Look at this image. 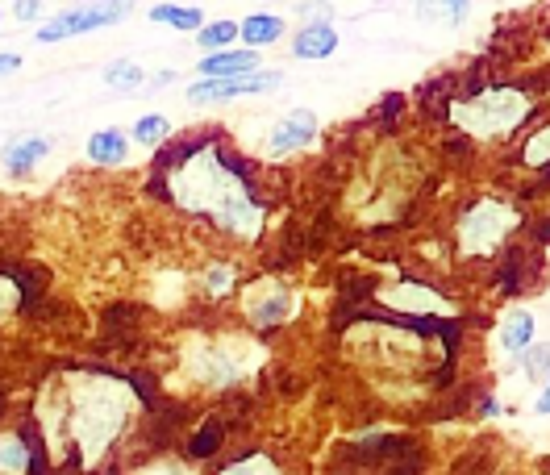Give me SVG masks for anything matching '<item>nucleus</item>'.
I'll return each mask as SVG.
<instances>
[{"instance_id": "obj_1", "label": "nucleus", "mask_w": 550, "mask_h": 475, "mask_svg": "<svg viewBox=\"0 0 550 475\" xmlns=\"http://www.w3.org/2000/svg\"><path fill=\"white\" fill-rule=\"evenodd\" d=\"M530 113H534V105H530V96H525V92H517V88H488L480 96L463 100V105H455L450 117H455V125H463V130L475 134V138H505Z\"/></svg>"}, {"instance_id": "obj_2", "label": "nucleus", "mask_w": 550, "mask_h": 475, "mask_svg": "<svg viewBox=\"0 0 550 475\" xmlns=\"http://www.w3.org/2000/svg\"><path fill=\"white\" fill-rule=\"evenodd\" d=\"M125 13H130V0H96V5H80L71 13H59L55 21H46L38 30V42H59V38H75L88 30H105V25H117Z\"/></svg>"}, {"instance_id": "obj_3", "label": "nucleus", "mask_w": 550, "mask_h": 475, "mask_svg": "<svg viewBox=\"0 0 550 475\" xmlns=\"http://www.w3.org/2000/svg\"><path fill=\"white\" fill-rule=\"evenodd\" d=\"M509 225H517V213L513 209H505V205H496V200H480L475 209H467L463 217H459V242H463V250H492L500 238H505V230Z\"/></svg>"}, {"instance_id": "obj_4", "label": "nucleus", "mask_w": 550, "mask_h": 475, "mask_svg": "<svg viewBox=\"0 0 550 475\" xmlns=\"http://www.w3.org/2000/svg\"><path fill=\"white\" fill-rule=\"evenodd\" d=\"M280 84H284L280 71H246V75H230V80H200V84L188 88V100H192V105H213V100L271 92V88H280Z\"/></svg>"}, {"instance_id": "obj_5", "label": "nucleus", "mask_w": 550, "mask_h": 475, "mask_svg": "<svg viewBox=\"0 0 550 475\" xmlns=\"http://www.w3.org/2000/svg\"><path fill=\"white\" fill-rule=\"evenodd\" d=\"M313 134H317V117L309 109H296V113H288L280 125H275L271 155H288V150H296V146H309Z\"/></svg>"}, {"instance_id": "obj_6", "label": "nucleus", "mask_w": 550, "mask_h": 475, "mask_svg": "<svg viewBox=\"0 0 550 475\" xmlns=\"http://www.w3.org/2000/svg\"><path fill=\"white\" fill-rule=\"evenodd\" d=\"M255 63H259L255 50H213V55L200 59V75H209V80H230V75L255 71Z\"/></svg>"}, {"instance_id": "obj_7", "label": "nucleus", "mask_w": 550, "mask_h": 475, "mask_svg": "<svg viewBox=\"0 0 550 475\" xmlns=\"http://www.w3.org/2000/svg\"><path fill=\"white\" fill-rule=\"evenodd\" d=\"M388 305H396L400 313H450L446 305H442V296L438 292H430L425 284H417V280H405L392 296H384Z\"/></svg>"}, {"instance_id": "obj_8", "label": "nucleus", "mask_w": 550, "mask_h": 475, "mask_svg": "<svg viewBox=\"0 0 550 475\" xmlns=\"http://www.w3.org/2000/svg\"><path fill=\"white\" fill-rule=\"evenodd\" d=\"M246 313H250V321H255V325H263V330H267V325H280L288 313H292V296L284 292V288H267V296H250L246 300Z\"/></svg>"}, {"instance_id": "obj_9", "label": "nucleus", "mask_w": 550, "mask_h": 475, "mask_svg": "<svg viewBox=\"0 0 550 475\" xmlns=\"http://www.w3.org/2000/svg\"><path fill=\"white\" fill-rule=\"evenodd\" d=\"M334 50H338V34L330 30V25H305V30L296 34L292 55L296 59H330Z\"/></svg>"}, {"instance_id": "obj_10", "label": "nucleus", "mask_w": 550, "mask_h": 475, "mask_svg": "<svg viewBox=\"0 0 550 475\" xmlns=\"http://www.w3.org/2000/svg\"><path fill=\"white\" fill-rule=\"evenodd\" d=\"M88 159L100 167H117V163L130 159V142H125L121 130H96L88 138Z\"/></svg>"}, {"instance_id": "obj_11", "label": "nucleus", "mask_w": 550, "mask_h": 475, "mask_svg": "<svg viewBox=\"0 0 550 475\" xmlns=\"http://www.w3.org/2000/svg\"><path fill=\"white\" fill-rule=\"evenodd\" d=\"M534 342V317L525 309H513L500 325V346L509 350V355H525V346Z\"/></svg>"}, {"instance_id": "obj_12", "label": "nucleus", "mask_w": 550, "mask_h": 475, "mask_svg": "<svg viewBox=\"0 0 550 475\" xmlns=\"http://www.w3.org/2000/svg\"><path fill=\"white\" fill-rule=\"evenodd\" d=\"M46 150H50L46 138H21V142L5 146V167H9L13 175H25L38 159H46Z\"/></svg>"}, {"instance_id": "obj_13", "label": "nucleus", "mask_w": 550, "mask_h": 475, "mask_svg": "<svg viewBox=\"0 0 550 475\" xmlns=\"http://www.w3.org/2000/svg\"><path fill=\"white\" fill-rule=\"evenodd\" d=\"M238 34L246 38V46H267L284 34V21L275 17V13H250L242 25H238Z\"/></svg>"}, {"instance_id": "obj_14", "label": "nucleus", "mask_w": 550, "mask_h": 475, "mask_svg": "<svg viewBox=\"0 0 550 475\" xmlns=\"http://www.w3.org/2000/svg\"><path fill=\"white\" fill-rule=\"evenodd\" d=\"M150 21L171 25V30H200V25H205V13L184 9V5H159V9H150Z\"/></svg>"}, {"instance_id": "obj_15", "label": "nucleus", "mask_w": 550, "mask_h": 475, "mask_svg": "<svg viewBox=\"0 0 550 475\" xmlns=\"http://www.w3.org/2000/svg\"><path fill=\"white\" fill-rule=\"evenodd\" d=\"M417 9H421V17H438L446 25H463L471 0H417Z\"/></svg>"}, {"instance_id": "obj_16", "label": "nucleus", "mask_w": 550, "mask_h": 475, "mask_svg": "<svg viewBox=\"0 0 550 475\" xmlns=\"http://www.w3.org/2000/svg\"><path fill=\"white\" fill-rule=\"evenodd\" d=\"M221 438H225V425L209 417V421H205V425H200V430L192 434V442H188V455H192V459H209V455H217Z\"/></svg>"}, {"instance_id": "obj_17", "label": "nucleus", "mask_w": 550, "mask_h": 475, "mask_svg": "<svg viewBox=\"0 0 550 475\" xmlns=\"http://www.w3.org/2000/svg\"><path fill=\"white\" fill-rule=\"evenodd\" d=\"M105 84H109L113 92H138V88H142V67L130 63V59H117V63H109V71H105Z\"/></svg>"}, {"instance_id": "obj_18", "label": "nucleus", "mask_w": 550, "mask_h": 475, "mask_svg": "<svg viewBox=\"0 0 550 475\" xmlns=\"http://www.w3.org/2000/svg\"><path fill=\"white\" fill-rule=\"evenodd\" d=\"M234 38H238V25H234V21H213V25H200V30H196V42L209 46V50L230 46Z\"/></svg>"}, {"instance_id": "obj_19", "label": "nucleus", "mask_w": 550, "mask_h": 475, "mask_svg": "<svg viewBox=\"0 0 550 475\" xmlns=\"http://www.w3.org/2000/svg\"><path fill=\"white\" fill-rule=\"evenodd\" d=\"M521 288H525V259L521 250H513L505 267H500V292H521Z\"/></svg>"}, {"instance_id": "obj_20", "label": "nucleus", "mask_w": 550, "mask_h": 475, "mask_svg": "<svg viewBox=\"0 0 550 475\" xmlns=\"http://www.w3.org/2000/svg\"><path fill=\"white\" fill-rule=\"evenodd\" d=\"M221 475H280V467H275L267 455H246V459H238V463H230Z\"/></svg>"}, {"instance_id": "obj_21", "label": "nucleus", "mask_w": 550, "mask_h": 475, "mask_svg": "<svg viewBox=\"0 0 550 475\" xmlns=\"http://www.w3.org/2000/svg\"><path fill=\"white\" fill-rule=\"evenodd\" d=\"M167 130H171V125H167L163 117H142V121L134 125V138H138L142 146H150V142H163Z\"/></svg>"}, {"instance_id": "obj_22", "label": "nucleus", "mask_w": 550, "mask_h": 475, "mask_svg": "<svg viewBox=\"0 0 550 475\" xmlns=\"http://www.w3.org/2000/svg\"><path fill=\"white\" fill-rule=\"evenodd\" d=\"M521 159L530 163V167H546V163H550V125H546L542 134L530 138V146H525V155H521Z\"/></svg>"}, {"instance_id": "obj_23", "label": "nucleus", "mask_w": 550, "mask_h": 475, "mask_svg": "<svg viewBox=\"0 0 550 475\" xmlns=\"http://www.w3.org/2000/svg\"><path fill=\"white\" fill-rule=\"evenodd\" d=\"M525 371L530 375L550 371V346H525Z\"/></svg>"}, {"instance_id": "obj_24", "label": "nucleus", "mask_w": 550, "mask_h": 475, "mask_svg": "<svg viewBox=\"0 0 550 475\" xmlns=\"http://www.w3.org/2000/svg\"><path fill=\"white\" fill-rule=\"evenodd\" d=\"M330 5L325 0H313V5H300V17H305V25H330Z\"/></svg>"}, {"instance_id": "obj_25", "label": "nucleus", "mask_w": 550, "mask_h": 475, "mask_svg": "<svg viewBox=\"0 0 550 475\" xmlns=\"http://www.w3.org/2000/svg\"><path fill=\"white\" fill-rule=\"evenodd\" d=\"M400 109H405V96H388L384 105L375 109V113H380V121H384V130H392V125L400 121Z\"/></svg>"}, {"instance_id": "obj_26", "label": "nucleus", "mask_w": 550, "mask_h": 475, "mask_svg": "<svg viewBox=\"0 0 550 475\" xmlns=\"http://www.w3.org/2000/svg\"><path fill=\"white\" fill-rule=\"evenodd\" d=\"M230 288H234V271L230 267H213L209 271V292L221 296V292H230Z\"/></svg>"}, {"instance_id": "obj_27", "label": "nucleus", "mask_w": 550, "mask_h": 475, "mask_svg": "<svg viewBox=\"0 0 550 475\" xmlns=\"http://www.w3.org/2000/svg\"><path fill=\"white\" fill-rule=\"evenodd\" d=\"M38 9H42L38 0H17V17H21V21H34V17H38Z\"/></svg>"}, {"instance_id": "obj_28", "label": "nucleus", "mask_w": 550, "mask_h": 475, "mask_svg": "<svg viewBox=\"0 0 550 475\" xmlns=\"http://www.w3.org/2000/svg\"><path fill=\"white\" fill-rule=\"evenodd\" d=\"M17 67H21L17 55H0V75H9V71H17Z\"/></svg>"}, {"instance_id": "obj_29", "label": "nucleus", "mask_w": 550, "mask_h": 475, "mask_svg": "<svg viewBox=\"0 0 550 475\" xmlns=\"http://www.w3.org/2000/svg\"><path fill=\"white\" fill-rule=\"evenodd\" d=\"M538 413H550V380H546V388H542V396H538Z\"/></svg>"}]
</instances>
